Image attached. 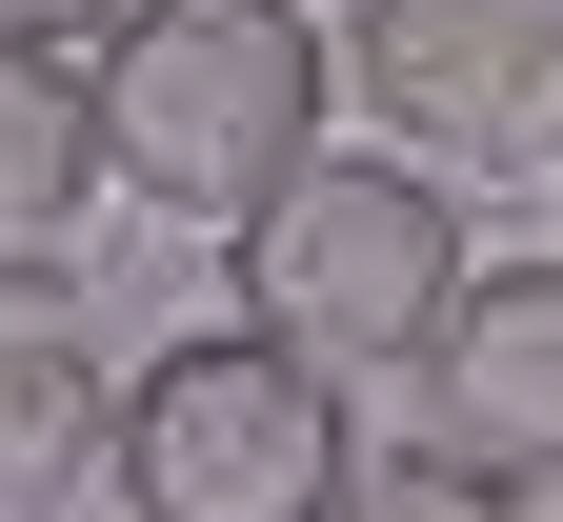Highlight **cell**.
<instances>
[{
  "label": "cell",
  "mask_w": 563,
  "mask_h": 522,
  "mask_svg": "<svg viewBox=\"0 0 563 522\" xmlns=\"http://www.w3.org/2000/svg\"><path fill=\"white\" fill-rule=\"evenodd\" d=\"M322 21L302 0H141V21L101 41V141H121V201L162 221H262L282 181L322 162Z\"/></svg>",
  "instance_id": "cell-1"
},
{
  "label": "cell",
  "mask_w": 563,
  "mask_h": 522,
  "mask_svg": "<svg viewBox=\"0 0 563 522\" xmlns=\"http://www.w3.org/2000/svg\"><path fill=\"white\" fill-rule=\"evenodd\" d=\"M363 482V402L322 342L282 322H181L162 362H121V502L141 522H342Z\"/></svg>",
  "instance_id": "cell-2"
},
{
  "label": "cell",
  "mask_w": 563,
  "mask_h": 522,
  "mask_svg": "<svg viewBox=\"0 0 563 522\" xmlns=\"http://www.w3.org/2000/svg\"><path fill=\"white\" fill-rule=\"evenodd\" d=\"M222 281H242V322H282V342H322V362H422L463 322V181L443 162H402V141H363V162H322L282 181L262 221H222Z\"/></svg>",
  "instance_id": "cell-3"
},
{
  "label": "cell",
  "mask_w": 563,
  "mask_h": 522,
  "mask_svg": "<svg viewBox=\"0 0 563 522\" xmlns=\"http://www.w3.org/2000/svg\"><path fill=\"white\" fill-rule=\"evenodd\" d=\"M342 101L443 181L563 162V0H363L342 21Z\"/></svg>",
  "instance_id": "cell-4"
},
{
  "label": "cell",
  "mask_w": 563,
  "mask_h": 522,
  "mask_svg": "<svg viewBox=\"0 0 563 522\" xmlns=\"http://www.w3.org/2000/svg\"><path fill=\"white\" fill-rule=\"evenodd\" d=\"M81 463H121V362H101L60 262H0V522L60 502Z\"/></svg>",
  "instance_id": "cell-5"
},
{
  "label": "cell",
  "mask_w": 563,
  "mask_h": 522,
  "mask_svg": "<svg viewBox=\"0 0 563 522\" xmlns=\"http://www.w3.org/2000/svg\"><path fill=\"white\" fill-rule=\"evenodd\" d=\"M422 382H443V442H483L504 482H563V262H483Z\"/></svg>",
  "instance_id": "cell-6"
},
{
  "label": "cell",
  "mask_w": 563,
  "mask_h": 522,
  "mask_svg": "<svg viewBox=\"0 0 563 522\" xmlns=\"http://www.w3.org/2000/svg\"><path fill=\"white\" fill-rule=\"evenodd\" d=\"M101 201H121L101 60H81V41H0V262H60Z\"/></svg>",
  "instance_id": "cell-7"
},
{
  "label": "cell",
  "mask_w": 563,
  "mask_h": 522,
  "mask_svg": "<svg viewBox=\"0 0 563 522\" xmlns=\"http://www.w3.org/2000/svg\"><path fill=\"white\" fill-rule=\"evenodd\" d=\"M342 522H523V482L483 463V442H402V463L342 482Z\"/></svg>",
  "instance_id": "cell-8"
},
{
  "label": "cell",
  "mask_w": 563,
  "mask_h": 522,
  "mask_svg": "<svg viewBox=\"0 0 563 522\" xmlns=\"http://www.w3.org/2000/svg\"><path fill=\"white\" fill-rule=\"evenodd\" d=\"M121 21H141V0H0V41H81V60H101Z\"/></svg>",
  "instance_id": "cell-9"
},
{
  "label": "cell",
  "mask_w": 563,
  "mask_h": 522,
  "mask_svg": "<svg viewBox=\"0 0 563 522\" xmlns=\"http://www.w3.org/2000/svg\"><path fill=\"white\" fill-rule=\"evenodd\" d=\"M121 522H141V502H121Z\"/></svg>",
  "instance_id": "cell-10"
}]
</instances>
